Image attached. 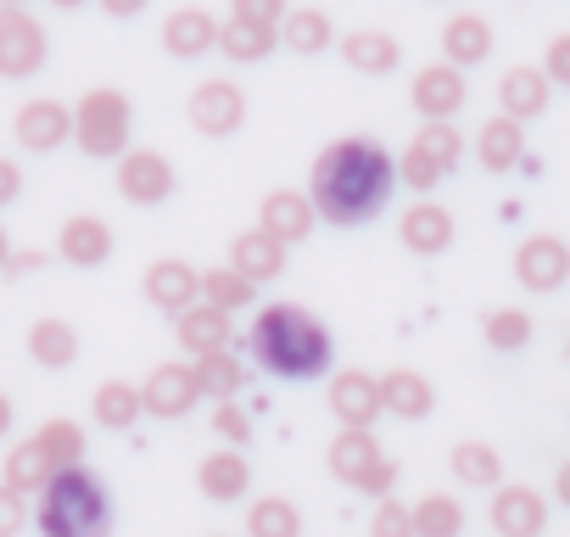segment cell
<instances>
[{"label":"cell","mask_w":570,"mask_h":537,"mask_svg":"<svg viewBox=\"0 0 570 537\" xmlns=\"http://www.w3.org/2000/svg\"><path fill=\"white\" fill-rule=\"evenodd\" d=\"M370 537H414V504H397V492L392 498H375Z\"/></svg>","instance_id":"obj_42"},{"label":"cell","mask_w":570,"mask_h":537,"mask_svg":"<svg viewBox=\"0 0 570 537\" xmlns=\"http://www.w3.org/2000/svg\"><path fill=\"white\" fill-rule=\"evenodd\" d=\"M35 526H40V537H112V492L85 465L57 470L40 487Z\"/></svg>","instance_id":"obj_3"},{"label":"cell","mask_w":570,"mask_h":537,"mask_svg":"<svg viewBox=\"0 0 570 537\" xmlns=\"http://www.w3.org/2000/svg\"><path fill=\"white\" fill-rule=\"evenodd\" d=\"M96 7H101L107 18H118V23H124V18H140V12L151 7V0H96Z\"/></svg>","instance_id":"obj_48"},{"label":"cell","mask_w":570,"mask_h":537,"mask_svg":"<svg viewBox=\"0 0 570 537\" xmlns=\"http://www.w3.org/2000/svg\"><path fill=\"white\" fill-rule=\"evenodd\" d=\"M229 263L240 268L252 286H268V281L285 275V241H274L268 230L252 224V230H240V235L229 241Z\"/></svg>","instance_id":"obj_20"},{"label":"cell","mask_w":570,"mask_h":537,"mask_svg":"<svg viewBox=\"0 0 570 537\" xmlns=\"http://www.w3.org/2000/svg\"><path fill=\"white\" fill-rule=\"evenodd\" d=\"M57 252H62L73 268H96V263L112 257V224L96 218V213H73V218L62 224V235H57Z\"/></svg>","instance_id":"obj_25"},{"label":"cell","mask_w":570,"mask_h":537,"mask_svg":"<svg viewBox=\"0 0 570 537\" xmlns=\"http://www.w3.org/2000/svg\"><path fill=\"white\" fill-rule=\"evenodd\" d=\"M279 46H292L297 57H325L342 40H336V29H331V18L320 7H292L285 23H279Z\"/></svg>","instance_id":"obj_28"},{"label":"cell","mask_w":570,"mask_h":537,"mask_svg":"<svg viewBox=\"0 0 570 537\" xmlns=\"http://www.w3.org/2000/svg\"><path fill=\"white\" fill-rule=\"evenodd\" d=\"M90 414H96L101 431H135V420L146 414V398H140V387H129V381H101Z\"/></svg>","instance_id":"obj_30"},{"label":"cell","mask_w":570,"mask_h":537,"mask_svg":"<svg viewBox=\"0 0 570 537\" xmlns=\"http://www.w3.org/2000/svg\"><path fill=\"white\" fill-rule=\"evenodd\" d=\"M397 185H409L414 196H431V191L442 185V168H436V163L409 140V146H403V157H397Z\"/></svg>","instance_id":"obj_41"},{"label":"cell","mask_w":570,"mask_h":537,"mask_svg":"<svg viewBox=\"0 0 570 537\" xmlns=\"http://www.w3.org/2000/svg\"><path fill=\"white\" fill-rule=\"evenodd\" d=\"M174 336H179V348H185L190 359H207V353H224V348L235 342V325H229L224 309L196 303V309H185V314L174 320Z\"/></svg>","instance_id":"obj_21"},{"label":"cell","mask_w":570,"mask_h":537,"mask_svg":"<svg viewBox=\"0 0 570 537\" xmlns=\"http://www.w3.org/2000/svg\"><path fill=\"white\" fill-rule=\"evenodd\" d=\"M397 191V157L370 140V135H347V140H331L314 168H308V196L320 207L325 224H370Z\"/></svg>","instance_id":"obj_1"},{"label":"cell","mask_w":570,"mask_h":537,"mask_svg":"<svg viewBox=\"0 0 570 537\" xmlns=\"http://www.w3.org/2000/svg\"><path fill=\"white\" fill-rule=\"evenodd\" d=\"M548 101H553V79L542 74V62H537V68H531V62H520V68H509V74L498 79V113H503V118H514V124L542 118V113H548Z\"/></svg>","instance_id":"obj_16"},{"label":"cell","mask_w":570,"mask_h":537,"mask_svg":"<svg viewBox=\"0 0 570 537\" xmlns=\"http://www.w3.org/2000/svg\"><path fill=\"white\" fill-rule=\"evenodd\" d=\"M35 442L46 448V459H51L57 470H73V465H85V431H79L73 420H46V426L35 431Z\"/></svg>","instance_id":"obj_39"},{"label":"cell","mask_w":570,"mask_h":537,"mask_svg":"<svg viewBox=\"0 0 570 537\" xmlns=\"http://www.w3.org/2000/svg\"><path fill=\"white\" fill-rule=\"evenodd\" d=\"M409 101H414V113H420L425 124L459 118V113H464V101H470L464 68H453V62H431V68H420V74H414V85H409Z\"/></svg>","instance_id":"obj_10"},{"label":"cell","mask_w":570,"mask_h":537,"mask_svg":"<svg viewBox=\"0 0 570 537\" xmlns=\"http://www.w3.org/2000/svg\"><path fill=\"white\" fill-rule=\"evenodd\" d=\"M29 359L40 370H68L79 359V331L68 320H35L29 325Z\"/></svg>","instance_id":"obj_29"},{"label":"cell","mask_w":570,"mask_h":537,"mask_svg":"<svg viewBox=\"0 0 570 537\" xmlns=\"http://www.w3.org/2000/svg\"><path fill=\"white\" fill-rule=\"evenodd\" d=\"M448 465L464 487H503V459H498L492 442H459Z\"/></svg>","instance_id":"obj_35"},{"label":"cell","mask_w":570,"mask_h":537,"mask_svg":"<svg viewBox=\"0 0 570 537\" xmlns=\"http://www.w3.org/2000/svg\"><path fill=\"white\" fill-rule=\"evenodd\" d=\"M414 146H420L442 174H453V168H459V157H464V135H459V124H453V118H442V124H420Z\"/></svg>","instance_id":"obj_40"},{"label":"cell","mask_w":570,"mask_h":537,"mask_svg":"<svg viewBox=\"0 0 570 537\" xmlns=\"http://www.w3.org/2000/svg\"><path fill=\"white\" fill-rule=\"evenodd\" d=\"M492 57V23L481 12H453L442 23V62L453 68H481Z\"/></svg>","instance_id":"obj_23"},{"label":"cell","mask_w":570,"mask_h":537,"mask_svg":"<svg viewBox=\"0 0 570 537\" xmlns=\"http://www.w3.org/2000/svg\"><path fill=\"white\" fill-rule=\"evenodd\" d=\"M196 487H202V498H213V504H240V498L252 492V465H246V453H240V448L207 453L202 470H196Z\"/></svg>","instance_id":"obj_22"},{"label":"cell","mask_w":570,"mask_h":537,"mask_svg":"<svg viewBox=\"0 0 570 537\" xmlns=\"http://www.w3.org/2000/svg\"><path fill=\"white\" fill-rule=\"evenodd\" d=\"M129 124H135L129 96L112 90V85L85 90L79 107H73V140H79V152L96 157V163H118V157L129 152Z\"/></svg>","instance_id":"obj_4"},{"label":"cell","mask_w":570,"mask_h":537,"mask_svg":"<svg viewBox=\"0 0 570 537\" xmlns=\"http://www.w3.org/2000/svg\"><path fill=\"white\" fill-rule=\"evenodd\" d=\"M381 398H386V414H397V420H425L436 409V387L420 370H386Z\"/></svg>","instance_id":"obj_27"},{"label":"cell","mask_w":570,"mask_h":537,"mask_svg":"<svg viewBox=\"0 0 570 537\" xmlns=\"http://www.w3.org/2000/svg\"><path fill=\"white\" fill-rule=\"evenodd\" d=\"M564 353H570V348H564Z\"/></svg>","instance_id":"obj_55"},{"label":"cell","mask_w":570,"mask_h":537,"mask_svg":"<svg viewBox=\"0 0 570 537\" xmlns=\"http://www.w3.org/2000/svg\"><path fill=\"white\" fill-rule=\"evenodd\" d=\"M553 498L570 509V459H564V465H559V476H553Z\"/></svg>","instance_id":"obj_50"},{"label":"cell","mask_w":570,"mask_h":537,"mask_svg":"<svg viewBox=\"0 0 570 537\" xmlns=\"http://www.w3.org/2000/svg\"><path fill=\"white\" fill-rule=\"evenodd\" d=\"M140 292H146V303L151 309H163V314H185V309H196L202 303V268L196 263H185V257H157L151 268H146V281H140Z\"/></svg>","instance_id":"obj_11"},{"label":"cell","mask_w":570,"mask_h":537,"mask_svg":"<svg viewBox=\"0 0 570 537\" xmlns=\"http://www.w3.org/2000/svg\"><path fill=\"white\" fill-rule=\"evenodd\" d=\"M514 281H520V292H531V297L559 292V286L570 281V246H564L559 235H525V241L514 246Z\"/></svg>","instance_id":"obj_7"},{"label":"cell","mask_w":570,"mask_h":537,"mask_svg":"<svg viewBox=\"0 0 570 537\" xmlns=\"http://www.w3.org/2000/svg\"><path fill=\"white\" fill-rule=\"evenodd\" d=\"M342 57H347L353 74L386 79V74H397L403 46H397V35H386V29H353V35H342Z\"/></svg>","instance_id":"obj_24"},{"label":"cell","mask_w":570,"mask_h":537,"mask_svg":"<svg viewBox=\"0 0 570 537\" xmlns=\"http://www.w3.org/2000/svg\"><path fill=\"white\" fill-rule=\"evenodd\" d=\"M464 531V504L453 492H425L414 504V537H459Z\"/></svg>","instance_id":"obj_36"},{"label":"cell","mask_w":570,"mask_h":537,"mask_svg":"<svg viewBox=\"0 0 570 537\" xmlns=\"http://www.w3.org/2000/svg\"><path fill=\"white\" fill-rule=\"evenodd\" d=\"M487 520H492L498 537H542V526H548V498H542L537 487L503 481V487H492Z\"/></svg>","instance_id":"obj_13"},{"label":"cell","mask_w":570,"mask_h":537,"mask_svg":"<svg viewBox=\"0 0 570 537\" xmlns=\"http://www.w3.org/2000/svg\"><path fill=\"white\" fill-rule=\"evenodd\" d=\"M397 235H403V246H409L414 257H436V252H448V246H453V213H448L442 202L420 196V202H409V207H403Z\"/></svg>","instance_id":"obj_17"},{"label":"cell","mask_w":570,"mask_h":537,"mask_svg":"<svg viewBox=\"0 0 570 537\" xmlns=\"http://www.w3.org/2000/svg\"><path fill=\"white\" fill-rule=\"evenodd\" d=\"M531 314L525 309H492L487 320H481V336H487V348H498V353H520L525 342H531Z\"/></svg>","instance_id":"obj_38"},{"label":"cell","mask_w":570,"mask_h":537,"mask_svg":"<svg viewBox=\"0 0 570 537\" xmlns=\"http://www.w3.org/2000/svg\"><path fill=\"white\" fill-rule=\"evenodd\" d=\"M23 520H29V492H18V487L0 481V537H18Z\"/></svg>","instance_id":"obj_45"},{"label":"cell","mask_w":570,"mask_h":537,"mask_svg":"<svg viewBox=\"0 0 570 537\" xmlns=\"http://www.w3.org/2000/svg\"><path fill=\"white\" fill-rule=\"evenodd\" d=\"M325 459H331V476L342 487L364 492V498H392V487H397V459H386L375 431H347L342 426L336 442L325 448Z\"/></svg>","instance_id":"obj_5"},{"label":"cell","mask_w":570,"mask_h":537,"mask_svg":"<svg viewBox=\"0 0 570 537\" xmlns=\"http://www.w3.org/2000/svg\"><path fill=\"white\" fill-rule=\"evenodd\" d=\"M218 18L213 12H202V7H179V12H168V23H163V51L168 57H179V62H196V57H207L213 46H218Z\"/></svg>","instance_id":"obj_19"},{"label":"cell","mask_w":570,"mask_h":537,"mask_svg":"<svg viewBox=\"0 0 570 537\" xmlns=\"http://www.w3.org/2000/svg\"><path fill=\"white\" fill-rule=\"evenodd\" d=\"M40 263H46V252H23V257L7 263V275H29V268H40Z\"/></svg>","instance_id":"obj_49"},{"label":"cell","mask_w":570,"mask_h":537,"mask_svg":"<svg viewBox=\"0 0 570 537\" xmlns=\"http://www.w3.org/2000/svg\"><path fill=\"white\" fill-rule=\"evenodd\" d=\"M12 135H18L23 152H62V146L73 140V107H62V101H51V96H35V101L18 107Z\"/></svg>","instance_id":"obj_14"},{"label":"cell","mask_w":570,"mask_h":537,"mask_svg":"<svg viewBox=\"0 0 570 537\" xmlns=\"http://www.w3.org/2000/svg\"><path fill=\"white\" fill-rule=\"evenodd\" d=\"M118 196L129 202V207H163L168 196H174V163L163 157V152H124L118 157Z\"/></svg>","instance_id":"obj_9"},{"label":"cell","mask_w":570,"mask_h":537,"mask_svg":"<svg viewBox=\"0 0 570 537\" xmlns=\"http://www.w3.org/2000/svg\"><path fill=\"white\" fill-rule=\"evenodd\" d=\"M279 46V29H263V23H240V18H224V29H218V51L229 57V62H263L268 51Z\"/></svg>","instance_id":"obj_32"},{"label":"cell","mask_w":570,"mask_h":537,"mask_svg":"<svg viewBox=\"0 0 570 537\" xmlns=\"http://www.w3.org/2000/svg\"><path fill=\"white\" fill-rule=\"evenodd\" d=\"M542 74H548L553 85L570 90V35H553V40H548V51H542Z\"/></svg>","instance_id":"obj_46"},{"label":"cell","mask_w":570,"mask_h":537,"mask_svg":"<svg viewBox=\"0 0 570 537\" xmlns=\"http://www.w3.org/2000/svg\"><path fill=\"white\" fill-rule=\"evenodd\" d=\"M12 414H18V409H12V398H7V392H0V437H7V431H12Z\"/></svg>","instance_id":"obj_51"},{"label":"cell","mask_w":570,"mask_h":537,"mask_svg":"<svg viewBox=\"0 0 570 537\" xmlns=\"http://www.w3.org/2000/svg\"><path fill=\"white\" fill-rule=\"evenodd\" d=\"M51 476H57V465L46 459V448H40L35 437L18 442V448L7 453V487H18V492H40Z\"/></svg>","instance_id":"obj_37"},{"label":"cell","mask_w":570,"mask_h":537,"mask_svg":"<svg viewBox=\"0 0 570 537\" xmlns=\"http://www.w3.org/2000/svg\"><path fill=\"white\" fill-rule=\"evenodd\" d=\"M246 348H252L257 370L274 381H320L336 359L331 331L297 303H268L263 314H252Z\"/></svg>","instance_id":"obj_2"},{"label":"cell","mask_w":570,"mask_h":537,"mask_svg":"<svg viewBox=\"0 0 570 537\" xmlns=\"http://www.w3.org/2000/svg\"><path fill=\"white\" fill-rule=\"evenodd\" d=\"M51 7H57V12H79V7H85V0H51Z\"/></svg>","instance_id":"obj_53"},{"label":"cell","mask_w":570,"mask_h":537,"mask_svg":"<svg viewBox=\"0 0 570 537\" xmlns=\"http://www.w3.org/2000/svg\"><path fill=\"white\" fill-rule=\"evenodd\" d=\"M252 297H257V286L240 275L235 263L202 268V303H213V309H224V314H240V309H252Z\"/></svg>","instance_id":"obj_34"},{"label":"cell","mask_w":570,"mask_h":537,"mask_svg":"<svg viewBox=\"0 0 570 537\" xmlns=\"http://www.w3.org/2000/svg\"><path fill=\"white\" fill-rule=\"evenodd\" d=\"M190 129L196 135H235L240 124H246V90L235 85V79H202L196 90H190Z\"/></svg>","instance_id":"obj_8"},{"label":"cell","mask_w":570,"mask_h":537,"mask_svg":"<svg viewBox=\"0 0 570 537\" xmlns=\"http://www.w3.org/2000/svg\"><path fill=\"white\" fill-rule=\"evenodd\" d=\"M213 431L229 442V448H246L252 442V414L229 398V403H213Z\"/></svg>","instance_id":"obj_43"},{"label":"cell","mask_w":570,"mask_h":537,"mask_svg":"<svg viewBox=\"0 0 570 537\" xmlns=\"http://www.w3.org/2000/svg\"><path fill=\"white\" fill-rule=\"evenodd\" d=\"M285 12H292V0H229V18H240V23H263V29H279Z\"/></svg>","instance_id":"obj_44"},{"label":"cell","mask_w":570,"mask_h":537,"mask_svg":"<svg viewBox=\"0 0 570 537\" xmlns=\"http://www.w3.org/2000/svg\"><path fill=\"white\" fill-rule=\"evenodd\" d=\"M23 196V168L12 157H0V207H12Z\"/></svg>","instance_id":"obj_47"},{"label":"cell","mask_w":570,"mask_h":537,"mask_svg":"<svg viewBox=\"0 0 570 537\" xmlns=\"http://www.w3.org/2000/svg\"><path fill=\"white\" fill-rule=\"evenodd\" d=\"M196 381H202V398L229 403V398H240V387H246V364L235 359V348H224V353L196 359Z\"/></svg>","instance_id":"obj_33"},{"label":"cell","mask_w":570,"mask_h":537,"mask_svg":"<svg viewBox=\"0 0 570 537\" xmlns=\"http://www.w3.org/2000/svg\"><path fill=\"white\" fill-rule=\"evenodd\" d=\"M246 537H303V509L279 492H263L246 504Z\"/></svg>","instance_id":"obj_31"},{"label":"cell","mask_w":570,"mask_h":537,"mask_svg":"<svg viewBox=\"0 0 570 537\" xmlns=\"http://www.w3.org/2000/svg\"><path fill=\"white\" fill-rule=\"evenodd\" d=\"M475 163L487 168V174H509V168H520L525 163V124H514V118H487L481 124V135H475Z\"/></svg>","instance_id":"obj_26"},{"label":"cell","mask_w":570,"mask_h":537,"mask_svg":"<svg viewBox=\"0 0 570 537\" xmlns=\"http://www.w3.org/2000/svg\"><path fill=\"white\" fill-rule=\"evenodd\" d=\"M0 7H29V0H0Z\"/></svg>","instance_id":"obj_54"},{"label":"cell","mask_w":570,"mask_h":537,"mask_svg":"<svg viewBox=\"0 0 570 537\" xmlns=\"http://www.w3.org/2000/svg\"><path fill=\"white\" fill-rule=\"evenodd\" d=\"M331 414H336L347 431H370V426L386 414L381 375H370V370H342V375L331 381Z\"/></svg>","instance_id":"obj_15"},{"label":"cell","mask_w":570,"mask_h":537,"mask_svg":"<svg viewBox=\"0 0 570 537\" xmlns=\"http://www.w3.org/2000/svg\"><path fill=\"white\" fill-rule=\"evenodd\" d=\"M140 398H146V414L151 420H185L196 403H202V381H196V364H157L151 375H146V387H140Z\"/></svg>","instance_id":"obj_12"},{"label":"cell","mask_w":570,"mask_h":537,"mask_svg":"<svg viewBox=\"0 0 570 537\" xmlns=\"http://www.w3.org/2000/svg\"><path fill=\"white\" fill-rule=\"evenodd\" d=\"M51 57V40L29 7H0V79H35Z\"/></svg>","instance_id":"obj_6"},{"label":"cell","mask_w":570,"mask_h":537,"mask_svg":"<svg viewBox=\"0 0 570 537\" xmlns=\"http://www.w3.org/2000/svg\"><path fill=\"white\" fill-rule=\"evenodd\" d=\"M12 263V241H7V230H0V268Z\"/></svg>","instance_id":"obj_52"},{"label":"cell","mask_w":570,"mask_h":537,"mask_svg":"<svg viewBox=\"0 0 570 537\" xmlns=\"http://www.w3.org/2000/svg\"><path fill=\"white\" fill-rule=\"evenodd\" d=\"M314 218H320V207H314L308 191H268L263 207H257V230H268V235L285 241V246H292V241H308Z\"/></svg>","instance_id":"obj_18"}]
</instances>
